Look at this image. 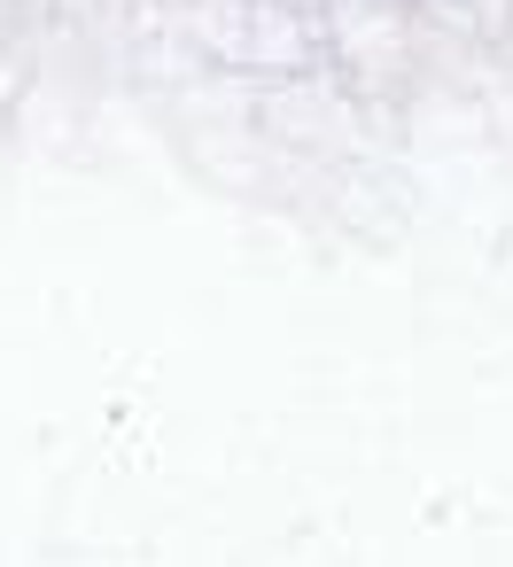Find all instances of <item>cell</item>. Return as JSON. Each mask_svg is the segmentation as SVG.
<instances>
[{"mask_svg": "<svg viewBox=\"0 0 513 567\" xmlns=\"http://www.w3.org/2000/svg\"><path fill=\"white\" fill-rule=\"evenodd\" d=\"M335 32H342V48H350L358 63H389V55L404 48L397 17H373L366 0H342V9H335Z\"/></svg>", "mask_w": 513, "mask_h": 567, "instance_id": "2", "label": "cell"}, {"mask_svg": "<svg viewBox=\"0 0 513 567\" xmlns=\"http://www.w3.org/2000/svg\"><path fill=\"white\" fill-rule=\"evenodd\" d=\"M203 32H211V48L234 55V63H296V55H304V32H296L288 17H273V9H249V17H203Z\"/></svg>", "mask_w": 513, "mask_h": 567, "instance_id": "1", "label": "cell"}]
</instances>
